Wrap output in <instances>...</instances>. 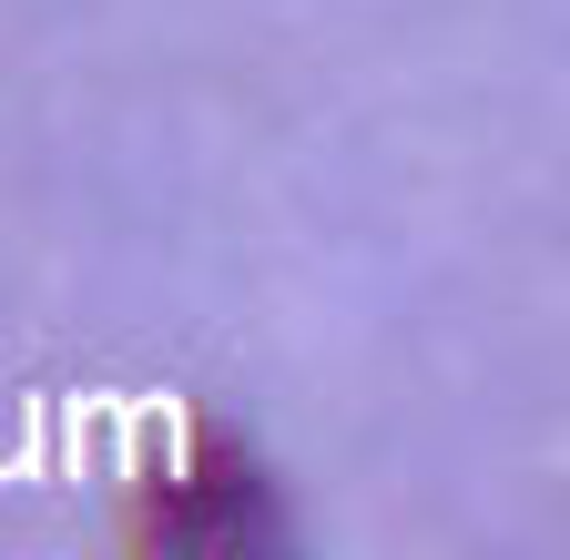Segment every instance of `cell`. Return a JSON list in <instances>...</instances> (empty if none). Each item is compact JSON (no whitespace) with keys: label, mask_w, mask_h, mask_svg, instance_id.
Instances as JSON below:
<instances>
[{"label":"cell","mask_w":570,"mask_h":560,"mask_svg":"<svg viewBox=\"0 0 570 560\" xmlns=\"http://www.w3.org/2000/svg\"><path fill=\"white\" fill-rule=\"evenodd\" d=\"M154 550H275L285 540V510H275V479L225 449V439H204L184 469H164L154 489H142V520H132Z\"/></svg>","instance_id":"1"}]
</instances>
